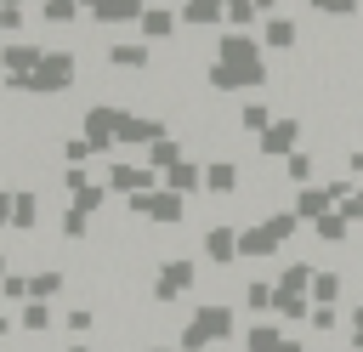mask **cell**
I'll list each match as a JSON object with an SVG mask.
<instances>
[{
  "mask_svg": "<svg viewBox=\"0 0 363 352\" xmlns=\"http://www.w3.org/2000/svg\"><path fill=\"white\" fill-rule=\"evenodd\" d=\"M233 307L227 301H199L193 307V318L182 324V335H176V346L182 352H204V346H216V341H233Z\"/></svg>",
  "mask_w": 363,
  "mask_h": 352,
  "instance_id": "cell-1",
  "label": "cell"
},
{
  "mask_svg": "<svg viewBox=\"0 0 363 352\" xmlns=\"http://www.w3.org/2000/svg\"><path fill=\"white\" fill-rule=\"evenodd\" d=\"M193 284H199L193 255H164V261H159V273H153V301H159V307H170V301H182Z\"/></svg>",
  "mask_w": 363,
  "mask_h": 352,
  "instance_id": "cell-2",
  "label": "cell"
},
{
  "mask_svg": "<svg viewBox=\"0 0 363 352\" xmlns=\"http://www.w3.org/2000/svg\"><path fill=\"white\" fill-rule=\"evenodd\" d=\"M233 238H238V233H233V227H221V221H216V227H204V238H199V250H204V255H210V261H221V267H227V261H233V255H238V244H233Z\"/></svg>",
  "mask_w": 363,
  "mask_h": 352,
  "instance_id": "cell-3",
  "label": "cell"
},
{
  "mask_svg": "<svg viewBox=\"0 0 363 352\" xmlns=\"http://www.w3.org/2000/svg\"><path fill=\"white\" fill-rule=\"evenodd\" d=\"M278 341H284V324H278V318H267V324H250V329H244L238 352H278Z\"/></svg>",
  "mask_w": 363,
  "mask_h": 352,
  "instance_id": "cell-4",
  "label": "cell"
},
{
  "mask_svg": "<svg viewBox=\"0 0 363 352\" xmlns=\"http://www.w3.org/2000/svg\"><path fill=\"white\" fill-rule=\"evenodd\" d=\"M289 142H301V119H278V125L261 136V153H267V159H284Z\"/></svg>",
  "mask_w": 363,
  "mask_h": 352,
  "instance_id": "cell-5",
  "label": "cell"
},
{
  "mask_svg": "<svg viewBox=\"0 0 363 352\" xmlns=\"http://www.w3.org/2000/svg\"><path fill=\"white\" fill-rule=\"evenodd\" d=\"M182 17H187V28H216L227 17V0H187Z\"/></svg>",
  "mask_w": 363,
  "mask_h": 352,
  "instance_id": "cell-6",
  "label": "cell"
},
{
  "mask_svg": "<svg viewBox=\"0 0 363 352\" xmlns=\"http://www.w3.org/2000/svg\"><path fill=\"white\" fill-rule=\"evenodd\" d=\"M17 329H28V335H51V307H45V301H23Z\"/></svg>",
  "mask_w": 363,
  "mask_h": 352,
  "instance_id": "cell-7",
  "label": "cell"
},
{
  "mask_svg": "<svg viewBox=\"0 0 363 352\" xmlns=\"http://www.w3.org/2000/svg\"><path fill=\"white\" fill-rule=\"evenodd\" d=\"M306 11H318V17H329V23H346V17L363 11V0H306Z\"/></svg>",
  "mask_w": 363,
  "mask_h": 352,
  "instance_id": "cell-8",
  "label": "cell"
},
{
  "mask_svg": "<svg viewBox=\"0 0 363 352\" xmlns=\"http://www.w3.org/2000/svg\"><path fill=\"white\" fill-rule=\"evenodd\" d=\"M176 28V17H170V6H147V17H142V34H153V40H164Z\"/></svg>",
  "mask_w": 363,
  "mask_h": 352,
  "instance_id": "cell-9",
  "label": "cell"
},
{
  "mask_svg": "<svg viewBox=\"0 0 363 352\" xmlns=\"http://www.w3.org/2000/svg\"><path fill=\"white\" fill-rule=\"evenodd\" d=\"M45 23H57V28H74V17H79V0H45V11H40Z\"/></svg>",
  "mask_w": 363,
  "mask_h": 352,
  "instance_id": "cell-10",
  "label": "cell"
},
{
  "mask_svg": "<svg viewBox=\"0 0 363 352\" xmlns=\"http://www.w3.org/2000/svg\"><path fill=\"white\" fill-rule=\"evenodd\" d=\"M267 119H272L267 102H244V108H238V131H267Z\"/></svg>",
  "mask_w": 363,
  "mask_h": 352,
  "instance_id": "cell-11",
  "label": "cell"
},
{
  "mask_svg": "<svg viewBox=\"0 0 363 352\" xmlns=\"http://www.w3.org/2000/svg\"><path fill=\"white\" fill-rule=\"evenodd\" d=\"M182 159V142H153V153H147V165H176Z\"/></svg>",
  "mask_w": 363,
  "mask_h": 352,
  "instance_id": "cell-12",
  "label": "cell"
},
{
  "mask_svg": "<svg viewBox=\"0 0 363 352\" xmlns=\"http://www.w3.org/2000/svg\"><path fill=\"white\" fill-rule=\"evenodd\" d=\"M23 28V6H0V34H17Z\"/></svg>",
  "mask_w": 363,
  "mask_h": 352,
  "instance_id": "cell-13",
  "label": "cell"
},
{
  "mask_svg": "<svg viewBox=\"0 0 363 352\" xmlns=\"http://www.w3.org/2000/svg\"><path fill=\"white\" fill-rule=\"evenodd\" d=\"M11 329H17V318H6V312H0V341H11Z\"/></svg>",
  "mask_w": 363,
  "mask_h": 352,
  "instance_id": "cell-14",
  "label": "cell"
},
{
  "mask_svg": "<svg viewBox=\"0 0 363 352\" xmlns=\"http://www.w3.org/2000/svg\"><path fill=\"white\" fill-rule=\"evenodd\" d=\"M278 352H306V346L301 341H278Z\"/></svg>",
  "mask_w": 363,
  "mask_h": 352,
  "instance_id": "cell-15",
  "label": "cell"
},
{
  "mask_svg": "<svg viewBox=\"0 0 363 352\" xmlns=\"http://www.w3.org/2000/svg\"><path fill=\"white\" fill-rule=\"evenodd\" d=\"M147 352H182V346H164V341H153V346H147Z\"/></svg>",
  "mask_w": 363,
  "mask_h": 352,
  "instance_id": "cell-16",
  "label": "cell"
},
{
  "mask_svg": "<svg viewBox=\"0 0 363 352\" xmlns=\"http://www.w3.org/2000/svg\"><path fill=\"white\" fill-rule=\"evenodd\" d=\"M0 119H6V102H0Z\"/></svg>",
  "mask_w": 363,
  "mask_h": 352,
  "instance_id": "cell-17",
  "label": "cell"
}]
</instances>
